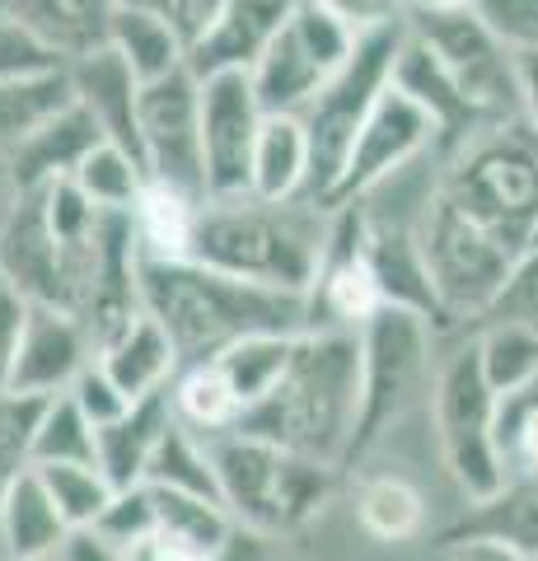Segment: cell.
<instances>
[{
  "label": "cell",
  "instance_id": "1",
  "mask_svg": "<svg viewBox=\"0 0 538 561\" xmlns=\"http://www.w3.org/2000/svg\"><path fill=\"white\" fill-rule=\"evenodd\" d=\"M141 309L169 332L179 365H211L257 332H305L309 300L225 276L193 257L141 253Z\"/></svg>",
  "mask_w": 538,
  "mask_h": 561
},
{
  "label": "cell",
  "instance_id": "2",
  "mask_svg": "<svg viewBox=\"0 0 538 561\" xmlns=\"http://www.w3.org/2000/svg\"><path fill=\"white\" fill-rule=\"evenodd\" d=\"M360 412V342L342 328H305L282 383L239 416L234 431L305 459L346 468Z\"/></svg>",
  "mask_w": 538,
  "mask_h": 561
},
{
  "label": "cell",
  "instance_id": "3",
  "mask_svg": "<svg viewBox=\"0 0 538 561\" xmlns=\"http://www.w3.org/2000/svg\"><path fill=\"white\" fill-rule=\"evenodd\" d=\"M333 210L309 202H257V197H211L197 206L187 257L225 276L257 280L272 290H314Z\"/></svg>",
  "mask_w": 538,
  "mask_h": 561
},
{
  "label": "cell",
  "instance_id": "4",
  "mask_svg": "<svg viewBox=\"0 0 538 561\" xmlns=\"http://www.w3.org/2000/svg\"><path fill=\"white\" fill-rule=\"evenodd\" d=\"M202 440L216 468L220 505L244 534L272 542L295 538L309 524H319V515L337 496L342 468L333 463L290 454L272 440H257L249 431H220L202 435Z\"/></svg>",
  "mask_w": 538,
  "mask_h": 561
},
{
  "label": "cell",
  "instance_id": "5",
  "mask_svg": "<svg viewBox=\"0 0 538 561\" xmlns=\"http://www.w3.org/2000/svg\"><path fill=\"white\" fill-rule=\"evenodd\" d=\"M440 197L519 253L538 234V136L525 117L482 127L440 154Z\"/></svg>",
  "mask_w": 538,
  "mask_h": 561
},
{
  "label": "cell",
  "instance_id": "6",
  "mask_svg": "<svg viewBox=\"0 0 538 561\" xmlns=\"http://www.w3.org/2000/svg\"><path fill=\"white\" fill-rule=\"evenodd\" d=\"M360 342V412L346 468L370 459L393 431L408 426L416 408H431V383H436V342L440 332L408 309H379L356 332Z\"/></svg>",
  "mask_w": 538,
  "mask_h": 561
},
{
  "label": "cell",
  "instance_id": "7",
  "mask_svg": "<svg viewBox=\"0 0 538 561\" xmlns=\"http://www.w3.org/2000/svg\"><path fill=\"white\" fill-rule=\"evenodd\" d=\"M403 38H408V20L366 28L356 38L346 66L305 103L300 122L309 136V187H305L309 206H319V210L333 206L346 154H352L360 127L370 122L375 103L385 99V90L393 84V66H398V51H403Z\"/></svg>",
  "mask_w": 538,
  "mask_h": 561
},
{
  "label": "cell",
  "instance_id": "8",
  "mask_svg": "<svg viewBox=\"0 0 538 561\" xmlns=\"http://www.w3.org/2000/svg\"><path fill=\"white\" fill-rule=\"evenodd\" d=\"M426 412H431V431H436L445 472L459 486L463 505L496 496L506 486V463H501V445H496L501 398L488 383V375H482L473 332H459L455 346L440 356Z\"/></svg>",
  "mask_w": 538,
  "mask_h": 561
},
{
  "label": "cell",
  "instance_id": "9",
  "mask_svg": "<svg viewBox=\"0 0 538 561\" xmlns=\"http://www.w3.org/2000/svg\"><path fill=\"white\" fill-rule=\"evenodd\" d=\"M408 33L445 66V76L455 80L459 99L468 103V113H473L482 127H501V122L519 117L515 51L496 43V33L478 20L473 5H459V10L412 5Z\"/></svg>",
  "mask_w": 538,
  "mask_h": 561
},
{
  "label": "cell",
  "instance_id": "10",
  "mask_svg": "<svg viewBox=\"0 0 538 561\" xmlns=\"http://www.w3.org/2000/svg\"><path fill=\"white\" fill-rule=\"evenodd\" d=\"M422 253H426L431 286H436L449 337L473 332L478 319L488 313L492 295L501 290V280H506L515 253L488 230H478L468 216H459L440 197V187L422 216Z\"/></svg>",
  "mask_w": 538,
  "mask_h": 561
},
{
  "label": "cell",
  "instance_id": "11",
  "mask_svg": "<svg viewBox=\"0 0 538 561\" xmlns=\"http://www.w3.org/2000/svg\"><path fill=\"white\" fill-rule=\"evenodd\" d=\"M360 33L337 20L333 10L314 5V0H290V14L276 43L263 51V61L253 66V94L257 108L272 113H305V103L314 99L328 80L337 76L352 57Z\"/></svg>",
  "mask_w": 538,
  "mask_h": 561
},
{
  "label": "cell",
  "instance_id": "12",
  "mask_svg": "<svg viewBox=\"0 0 538 561\" xmlns=\"http://www.w3.org/2000/svg\"><path fill=\"white\" fill-rule=\"evenodd\" d=\"M141 150L150 183L197 206L211 202L202 160V80L187 66L154 84H141Z\"/></svg>",
  "mask_w": 538,
  "mask_h": 561
},
{
  "label": "cell",
  "instance_id": "13",
  "mask_svg": "<svg viewBox=\"0 0 538 561\" xmlns=\"http://www.w3.org/2000/svg\"><path fill=\"white\" fill-rule=\"evenodd\" d=\"M440 150V127L422 103L408 99L403 90H385V99L375 103L370 122L360 127L352 154H346V169H342V183L333 192V206L328 210H342V206H360L379 192L385 183H393L398 173H408L412 164L431 160Z\"/></svg>",
  "mask_w": 538,
  "mask_h": 561
},
{
  "label": "cell",
  "instance_id": "14",
  "mask_svg": "<svg viewBox=\"0 0 538 561\" xmlns=\"http://www.w3.org/2000/svg\"><path fill=\"white\" fill-rule=\"evenodd\" d=\"M249 76H211L202 80V160H206V192L211 197H249L253 179V146L263 131Z\"/></svg>",
  "mask_w": 538,
  "mask_h": 561
},
{
  "label": "cell",
  "instance_id": "15",
  "mask_svg": "<svg viewBox=\"0 0 538 561\" xmlns=\"http://www.w3.org/2000/svg\"><path fill=\"white\" fill-rule=\"evenodd\" d=\"M0 286L24 305L66 309V249L47 220V187L14 192L0 206Z\"/></svg>",
  "mask_w": 538,
  "mask_h": 561
},
{
  "label": "cell",
  "instance_id": "16",
  "mask_svg": "<svg viewBox=\"0 0 538 561\" xmlns=\"http://www.w3.org/2000/svg\"><path fill=\"white\" fill-rule=\"evenodd\" d=\"M99 360V346L90 337L71 309H51V305H28L20 360H14L10 393L28 398H57L71 393V383Z\"/></svg>",
  "mask_w": 538,
  "mask_h": 561
},
{
  "label": "cell",
  "instance_id": "17",
  "mask_svg": "<svg viewBox=\"0 0 538 561\" xmlns=\"http://www.w3.org/2000/svg\"><path fill=\"white\" fill-rule=\"evenodd\" d=\"M290 14V0H220L211 20L187 43V70L197 80L211 76H253L263 51L276 43Z\"/></svg>",
  "mask_w": 538,
  "mask_h": 561
},
{
  "label": "cell",
  "instance_id": "18",
  "mask_svg": "<svg viewBox=\"0 0 538 561\" xmlns=\"http://www.w3.org/2000/svg\"><path fill=\"white\" fill-rule=\"evenodd\" d=\"M71 84L76 103L94 117L103 140H113L117 150H127L136 164H146L141 150V80L131 76V66L117 57L113 47H99L90 57L71 61Z\"/></svg>",
  "mask_w": 538,
  "mask_h": 561
},
{
  "label": "cell",
  "instance_id": "19",
  "mask_svg": "<svg viewBox=\"0 0 538 561\" xmlns=\"http://www.w3.org/2000/svg\"><path fill=\"white\" fill-rule=\"evenodd\" d=\"M463 538L506 542L525 561H538V478H506V486L488 501L463 505V515L436 538L440 548Z\"/></svg>",
  "mask_w": 538,
  "mask_h": 561
},
{
  "label": "cell",
  "instance_id": "20",
  "mask_svg": "<svg viewBox=\"0 0 538 561\" xmlns=\"http://www.w3.org/2000/svg\"><path fill=\"white\" fill-rule=\"evenodd\" d=\"M173 426V402H169V389L164 393H150L141 402H131V408L113 421V426L99 431V472L108 478L117 491L127 486H141L146 482V468L154 459V449H160L164 431Z\"/></svg>",
  "mask_w": 538,
  "mask_h": 561
},
{
  "label": "cell",
  "instance_id": "21",
  "mask_svg": "<svg viewBox=\"0 0 538 561\" xmlns=\"http://www.w3.org/2000/svg\"><path fill=\"white\" fill-rule=\"evenodd\" d=\"M123 5L127 0H10V14L38 33L51 51H61L66 61H80L108 47L113 20Z\"/></svg>",
  "mask_w": 538,
  "mask_h": 561
},
{
  "label": "cell",
  "instance_id": "22",
  "mask_svg": "<svg viewBox=\"0 0 538 561\" xmlns=\"http://www.w3.org/2000/svg\"><path fill=\"white\" fill-rule=\"evenodd\" d=\"M103 140V131L94 127V117L71 103L61 117H51L47 127L28 140V146L10 160L14 173V192H33V187H51L61 179H76V169L84 164V154Z\"/></svg>",
  "mask_w": 538,
  "mask_h": 561
},
{
  "label": "cell",
  "instance_id": "23",
  "mask_svg": "<svg viewBox=\"0 0 538 561\" xmlns=\"http://www.w3.org/2000/svg\"><path fill=\"white\" fill-rule=\"evenodd\" d=\"M99 365L108 370V379L123 389L131 402H141L150 393H164L173 379H179V351H173L169 332L150 319V313H141L123 337L108 342L99 351Z\"/></svg>",
  "mask_w": 538,
  "mask_h": 561
},
{
  "label": "cell",
  "instance_id": "24",
  "mask_svg": "<svg viewBox=\"0 0 538 561\" xmlns=\"http://www.w3.org/2000/svg\"><path fill=\"white\" fill-rule=\"evenodd\" d=\"M305 187H309L305 122L295 113L263 117V131H257V146H253L249 197H257V202H305Z\"/></svg>",
  "mask_w": 538,
  "mask_h": 561
},
{
  "label": "cell",
  "instance_id": "25",
  "mask_svg": "<svg viewBox=\"0 0 538 561\" xmlns=\"http://www.w3.org/2000/svg\"><path fill=\"white\" fill-rule=\"evenodd\" d=\"M66 519L57 515L38 472H24L0 501V552L5 561H47L66 542Z\"/></svg>",
  "mask_w": 538,
  "mask_h": 561
},
{
  "label": "cell",
  "instance_id": "26",
  "mask_svg": "<svg viewBox=\"0 0 538 561\" xmlns=\"http://www.w3.org/2000/svg\"><path fill=\"white\" fill-rule=\"evenodd\" d=\"M71 103H76L71 66L47 70V76H28V80H5L0 84V160H14Z\"/></svg>",
  "mask_w": 538,
  "mask_h": 561
},
{
  "label": "cell",
  "instance_id": "27",
  "mask_svg": "<svg viewBox=\"0 0 538 561\" xmlns=\"http://www.w3.org/2000/svg\"><path fill=\"white\" fill-rule=\"evenodd\" d=\"M108 47L131 66V76L141 84H154L187 66V38L173 28L164 14H154L146 5H123L113 20Z\"/></svg>",
  "mask_w": 538,
  "mask_h": 561
},
{
  "label": "cell",
  "instance_id": "28",
  "mask_svg": "<svg viewBox=\"0 0 538 561\" xmlns=\"http://www.w3.org/2000/svg\"><path fill=\"white\" fill-rule=\"evenodd\" d=\"M356 524L375 542H412L426 534V496L403 472H370L356 486Z\"/></svg>",
  "mask_w": 538,
  "mask_h": 561
},
{
  "label": "cell",
  "instance_id": "29",
  "mask_svg": "<svg viewBox=\"0 0 538 561\" xmlns=\"http://www.w3.org/2000/svg\"><path fill=\"white\" fill-rule=\"evenodd\" d=\"M295 342H300V332H257V337H244L225 351L220 360H211L216 370L225 375V383L234 389L239 408H257L282 375L290 370V356H295Z\"/></svg>",
  "mask_w": 538,
  "mask_h": 561
},
{
  "label": "cell",
  "instance_id": "30",
  "mask_svg": "<svg viewBox=\"0 0 538 561\" xmlns=\"http://www.w3.org/2000/svg\"><path fill=\"white\" fill-rule=\"evenodd\" d=\"M482 375L496 389V398H519L538 383V332L515 328V323H488L473 328Z\"/></svg>",
  "mask_w": 538,
  "mask_h": 561
},
{
  "label": "cell",
  "instance_id": "31",
  "mask_svg": "<svg viewBox=\"0 0 538 561\" xmlns=\"http://www.w3.org/2000/svg\"><path fill=\"white\" fill-rule=\"evenodd\" d=\"M169 402H173V416L197 435L234 431L239 416H244L234 389L225 383L216 365H187V370H179V379L169 383Z\"/></svg>",
  "mask_w": 538,
  "mask_h": 561
},
{
  "label": "cell",
  "instance_id": "32",
  "mask_svg": "<svg viewBox=\"0 0 538 561\" xmlns=\"http://www.w3.org/2000/svg\"><path fill=\"white\" fill-rule=\"evenodd\" d=\"M146 482L164 486V491H187V496L220 501L216 468H211V454H206V440L197 431H187L179 416H173V426L164 431L160 449H154V459L146 468Z\"/></svg>",
  "mask_w": 538,
  "mask_h": 561
},
{
  "label": "cell",
  "instance_id": "33",
  "mask_svg": "<svg viewBox=\"0 0 538 561\" xmlns=\"http://www.w3.org/2000/svg\"><path fill=\"white\" fill-rule=\"evenodd\" d=\"M71 183L99 210H123V216H131L141 192L150 187V173H146V164H136L127 150H117L113 140H99V146L84 154V164L76 169Z\"/></svg>",
  "mask_w": 538,
  "mask_h": 561
},
{
  "label": "cell",
  "instance_id": "34",
  "mask_svg": "<svg viewBox=\"0 0 538 561\" xmlns=\"http://www.w3.org/2000/svg\"><path fill=\"white\" fill-rule=\"evenodd\" d=\"M33 472L43 478L51 505H57V515L66 519V529H94L117 496V486L103 478L94 463H43Z\"/></svg>",
  "mask_w": 538,
  "mask_h": 561
},
{
  "label": "cell",
  "instance_id": "35",
  "mask_svg": "<svg viewBox=\"0 0 538 561\" xmlns=\"http://www.w3.org/2000/svg\"><path fill=\"white\" fill-rule=\"evenodd\" d=\"M193 220H197V202H187V197H179V192H169L160 183H150L141 192V202H136V210H131L141 253H150V257H187Z\"/></svg>",
  "mask_w": 538,
  "mask_h": 561
},
{
  "label": "cell",
  "instance_id": "36",
  "mask_svg": "<svg viewBox=\"0 0 538 561\" xmlns=\"http://www.w3.org/2000/svg\"><path fill=\"white\" fill-rule=\"evenodd\" d=\"M94 459H99V431L90 426V416L76 408V398L71 393L47 398L43 421H38V445H33V468H43V463H94Z\"/></svg>",
  "mask_w": 538,
  "mask_h": 561
},
{
  "label": "cell",
  "instance_id": "37",
  "mask_svg": "<svg viewBox=\"0 0 538 561\" xmlns=\"http://www.w3.org/2000/svg\"><path fill=\"white\" fill-rule=\"evenodd\" d=\"M47 398L28 393H0V501L10 486L33 472V445H38V421H43Z\"/></svg>",
  "mask_w": 538,
  "mask_h": 561
},
{
  "label": "cell",
  "instance_id": "38",
  "mask_svg": "<svg viewBox=\"0 0 538 561\" xmlns=\"http://www.w3.org/2000/svg\"><path fill=\"white\" fill-rule=\"evenodd\" d=\"M488 323H515V328L538 332V234L515 253L511 272L501 280V290L492 295L488 313L478 319V328H488Z\"/></svg>",
  "mask_w": 538,
  "mask_h": 561
},
{
  "label": "cell",
  "instance_id": "39",
  "mask_svg": "<svg viewBox=\"0 0 538 561\" xmlns=\"http://www.w3.org/2000/svg\"><path fill=\"white\" fill-rule=\"evenodd\" d=\"M496 445H501L506 478H538V398L519 393L501 402Z\"/></svg>",
  "mask_w": 538,
  "mask_h": 561
},
{
  "label": "cell",
  "instance_id": "40",
  "mask_svg": "<svg viewBox=\"0 0 538 561\" xmlns=\"http://www.w3.org/2000/svg\"><path fill=\"white\" fill-rule=\"evenodd\" d=\"M66 66L71 61L61 51H51L28 24H20L14 14H0V84L47 76V70H66Z\"/></svg>",
  "mask_w": 538,
  "mask_h": 561
},
{
  "label": "cell",
  "instance_id": "41",
  "mask_svg": "<svg viewBox=\"0 0 538 561\" xmlns=\"http://www.w3.org/2000/svg\"><path fill=\"white\" fill-rule=\"evenodd\" d=\"M94 529L117 542V548H127V552H141L146 542L154 538V496H150V486H127V491H117L113 505L103 511V519L94 524Z\"/></svg>",
  "mask_w": 538,
  "mask_h": 561
},
{
  "label": "cell",
  "instance_id": "42",
  "mask_svg": "<svg viewBox=\"0 0 538 561\" xmlns=\"http://www.w3.org/2000/svg\"><path fill=\"white\" fill-rule=\"evenodd\" d=\"M473 10L506 51L538 47V0H473Z\"/></svg>",
  "mask_w": 538,
  "mask_h": 561
},
{
  "label": "cell",
  "instance_id": "43",
  "mask_svg": "<svg viewBox=\"0 0 538 561\" xmlns=\"http://www.w3.org/2000/svg\"><path fill=\"white\" fill-rule=\"evenodd\" d=\"M71 398H76V408H80L84 416H90V426H94V431L113 426V421L131 408V398H127V393L108 379V370H103L99 360H94L90 370H84V375L71 383Z\"/></svg>",
  "mask_w": 538,
  "mask_h": 561
},
{
  "label": "cell",
  "instance_id": "44",
  "mask_svg": "<svg viewBox=\"0 0 538 561\" xmlns=\"http://www.w3.org/2000/svg\"><path fill=\"white\" fill-rule=\"evenodd\" d=\"M24 323H28V305L10 286H0V393H10L14 360H20V342H24Z\"/></svg>",
  "mask_w": 538,
  "mask_h": 561
},
{
  "label": "cell",
  "instance_id": "45",
  "mask_svg": "<svg viewBox=\"0 0 538 561\" xmlns=\"http://www.w3.org/2000/svg\"><path fill=\"white\" fill-rule=\"evenodd\" d=\"M314 5L333 10L337 20H346L356 33L379 28V24H393V20H403V14H408V0H314Z\"/></svg>",
  "mask_w": 538,
  "mask_h": 561
},
{
  "label": "cell",
  "instance_id": "46",
  "mask_svg": "<svg viewBox=\"0 0 538 561\" xmlns=\"http://www.w3.org/2000/svg\"><path fill=\"white\" fill-rule=\"evenodd\" d=\"M127 5H146L154 14H164V20L179 28L187 43H193L197 33L206 28V20H211V10L220 5V0H127Z\"/></svg>",
  "mask_w": 538,
  "mask_h": 561
},
{
  "label": "cell",
  "instance_id": "47",
  "mask_svg": "<svg viewBox=\"0 0 538 561\" xmlns=\"http://www.w3.org/2000/svg\"><path fill=\"white\" fill-rule=\"evenodd\" d=\"M51 561H136V552L117 548V542H108L99 529H71Z\"/></svg>",
  "mask_w": 538,
  "mask_h": 561
},
{
  "label": "cell",
  "instance_id": "48",
  "mask_svg": "<svg viewBox=\"0 0 538 561\" xmlns=\"http://www.w3.org/2000/svg\"><path fill=\"white\" fill-rule=\"evenodd\" d=\"M515 84H519V117L538 136V47L515 51Z\"/></svg>",
  "mask_w": 538,
  "mask_h": 561
},
{
  "label": "cell",
  "instance_id": "49",
  "mask_svg": "<svg viewBox=\"0 0 538 561\" xmlns=\"http://www.w3.org/2000/svg\"><path fill=\"white\" fill-rule=\"evenodd\" d=\"M449 561H525L519 552H511L506 542H488V538H463V542H449Z\"/></svg>",
  "mask_w": 538,
  "mask_h": 561
},
{
  "label": "cell",
  "instance_id": "50",
  "mask_svg": "<svg viewBox=\"0 0 538 561\" xmlns=\"http://www.w3.org/2000/svg\"><path fill=\"white\" fill-rule=\"evenodd\" d=\"M14 197V173H10V160H0V206Z\"/></svg>",
  "mask_w": 538,
  "mask_h": 561
},
{
  "label": "cell",
  "instance_id": "51",
  "mask_svg": "<svg viewBox=\"0 0 538 561\" xmlns=\"http://www.w3.org/2000/svg\"><path fill=\"white\" fill-rule=\"evenodd\" d=\"M412 5H426V10H459V5H473V0H412ZM408 5V10H412Z\"/></svg>",
  "mask_w": 538,
  "mask_h": 561
},
{
  "label": "cell",
  "instance_id": "52",
  "mask_svg": "<svg viewBox=\"0 0 538 561\" xmlns=\"http://www.w3.org/2000/svg\"><path fill=\"white\" fill-rule=\"evenodd\" d=\"M0 14H10V0H0Z\"/></svg>",
  "mask_w": 538,
  "mask_h": 561
},
{
  "label": "cell",
  "instance_id": "53",
  "mask_svg": "<svg viewBox=\"0 0 538 561\" xmlns=\"http://www.w3.org/2000/svg\"><path fill=\"white\" fill-rule=\"evenodd\" d=\"M436 561H449V552H445V548H440V552H436Z\"/></svg>",
  "mask_w": 538,
  "mask_h": 561
},
{
  "label": "cell",
  "instance_id": "54",
  "mask_svg": "<svg viewBox=\"0 0 538 561\" xmlns=\"http://www.w3.org/2000/svg\"><path fill=\"white\" fill-rule=\"evenodd\" d=\"M529 398H538V383H534V389H529Z\"/></svg>",
  "mask_w": 538,
  "mask_h": 561
},
{
  "label": "cell",
  "instance_id": "55",
  "mask_svg": "<svg viewBox=\"0 0 538 561\" xmlns=\"http://www.w3.org/2000/svg\"><path fill=\"white\" fill-rule=\"evenodd\" d=\"M0 561H5V557H0Z\"/></svg>",
  "mask_w": 538,
  "mask_h": 561
},
{
  "label": "cell",
  "instance_id": "56",
  "mask_svg": "<svg viewBox=\"0 0 538 561\" xmlns=\"http://www.w3.org/2000/svg\"><path fill=\"white\" fill-rule=\"evenodd\" d=\"M0 557H5V552H0Z\"/></svg>",
  "mask_w": 538,
  "mask_h": 561
},
{
  "label": "cell",
  "instance_id": "57",
  "mask_svg": "<svg viewBox=\"0 0 538 561\" xmlns=\"http://www.w3.org/2000/svg\"><path fill=\"white\" fill-rule=\"evenodd\" d=\"M47 561H51V557H47Z\"/></svg>",
  "mask_w": 538,
  "mask_h": 561
}]
</instances>
